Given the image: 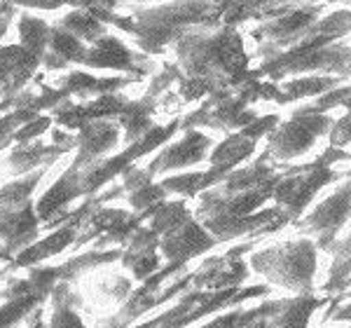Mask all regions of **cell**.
<instances>
[{"label": "cell", "mask_w": 351, "mask_h": 328, "mask_svg": "<svg viewBox=\"0 0 351 328\" xmlns=\"http://www.w3.org/2000/svg\"><path fill=\"white\" fill-rule=\"evenodd\" d=\"M82 167L71 162L66 167V172L56 178V183L49 185L45 190V195L36 202V213L40 218V223H61L71 213L68 207L73 202L82 200Z\"/></svg>", "instance_id": "1"}, {"label": "cell", "mask_w": 351, "mask_h": 328, "mask_svg": "<svg viewBox=\"0 0 351 328\" xmlns=\"http://www.w3.org/2000/svg\"><path fill=\"white\" fill-rule=\"evenodd\" d=\"M213 244H216V239L206 233V228H202L192 218L183 220V223L176 225L169 233L160 235L162 256L167 258V263H173L178 268H183L190 258L199 256L202 251L211 248Z\"/></svg>", "instance_id": "2"}, {"label": "cell", "mask_w": 351, "mask_h": 328, "mask_svg": "<svg viewBox=\"0 0 351 328\" xmlns=\"http://www.w3.org/2000/svg\"><path fill=\"white\" fill-rule=\"evenodd\" d=\"M122 141V132L115 120H89L75 134V162L77 167H92L94 162L108 157Z\"/></svg>", "instance_id": "3"}, {"label": "cell", "mask_w": 351, "mask_h": 328, "mask_svg": "<svg viewBox=\"0 0 351 328\" xmlns=\"http://www.w3.org/2000/svg\"><path fill=\"white\" fill-rule=\"evenodd\" d=\"M120 265L136 281H143L150 274H155L160 270V235L141 223L132 237L124 242Z\"/></svg>", "instance_id": "4"}, {"label": "cell", "mask_w": 351, "mask_h": 328, "mask_svg": "<svg viewBox=\"0 0 351 328\" xmlns=\"http://www.w3.org/2000/svg\"><path fill=\"white\" fill-rule=\"evenodd\" d=\"M208 145H211V139L208 137H204L199 132H185V137L180 139L178 143L164 148L160 155L150 162V167H145V172L155 178L157 174L176 172V169L197 164L204 160V152L208 150Z\"/></svg>", "instance_id": "5"}, {"label": "cell", "mask_w": 351, "mask_h": 328, "mask_svg": "<svg viewBox=\"0 0 351 328\" xmlns=\"http://www.w3.org/2000/svg\"><path fill=\"white\" fill-rule=\"evenodd\" d=\"M71 148H73V143H56L54 141V143L45 145L40 139H36V141H28V143L14 145L10 157L5 160V164L12 169L14 176H21V174L36 172V169H40V167H52V164Z\"/></svg>", "instance_id": "6"}, {"label": "cell", "mask_w": 351, "mask_h": 328, "mask_svg": "<svg viewBox=\"0 0 351 328\" xmlns=\"http://www.w3.org/2000/svg\"><path fill=\"white\" fill-rule=\"evenodd\" d=\"M120 180L122 195L129 200V204H132L136 213H145L167 197V190L162 188V183H155V178L145 169H136L134 164L122 174Z\"/></svg>", "instance_id": "7"}, {"label": "cell", "mask_w": 351, "mask_h": 328, "mask_svg": "<svg viewBox=\"0 0 351 328\" xmlns=\"http://www.w3.org/2000/svg\"><path fill=\"white\" fill-rule=\"evenodd\" d=\"M82 64L92 69H115V71H136L134 54L129 52L117 38H99L84 52Z\"/></svg>", "instance_id": "8"}, {"label": "cell", "mask_w": 351, "mask_h": 328, "mask_svg": "<svg viewBox=\"0 0 351 328\" xmlns=\"http://www.w3.org/2000/svg\"><path fill=\"white\" fill-rule=\"evenodd\" d=\"M49 167H40L36 172H28L16 176L14 180L5 183L0 188V211H16V209H24L33 204V192L38 190V185L43 183V178L47 176Z\"/></svg>", "instance_id": "9"}, {"label": "cell", "mask_w": 351, "mask_h": 328, "mask_svg": "<svg viewBox=\"0 0 351 328\" xmlns=\"http://www.w3.org/2000/svg\"><path fill=\"white\" fill-rule=\"evenodd\" d=\"M49 301H52V312H49V319L45 321V328H87L82 314L77 312L75 303H73L68 284L56 286Z\"/></svg>", "instance_id": "10"}, {"label": "cell", "mask_w": 351, "mask_h": 328, "mask_svg": "<svg viewBox=\"0 0 351 328\" xmlns=\"http://www.w3.org/2000/svg\"><path fill=\"white\" fill-rule=\"evenodd\" d=\"M45 305V298L38 293H24L16 298H3L0 303V328H14L21 326L24 321L36 312L38 307Z\"/></svg>", "instance_id": "11"}, {"label": "cell", "mask_w": 351, "mask_h": 328, "mask_svg": "<svg viewBox=\"0 0 351 328\" xmlns=\"http://www.w3.org/2000/svg\"><path fill=\"white\" fill-rule=\"evenodd\" d=\"M47 47H49L47 59H61V64H66V61H82L84 52H87V47H84L80 38L64 31L61 26H52Z\"/></svg>", "instance_id": "12"}, {"label": "cell", "mask_w": 351, "mask_h": 328, "mask_svg": "<svg viewBox=\"0 0 351 328\" xmlns=\"http://www.w3.org/2000/svg\"><path fill=\"white\" fill-rule=\"evenodd\" d=\"M56 26H61L64 31L73 33V36L80 38L82 43H94L104 36V24H101V21L84 8L71 12L66 19H61V24H56Z\"/></svg>", "instance_id": "13"}, {"label": "cell", "mask_w": 351, "mask_h": 328, "mask_svg": "<svg viewBox=\"0 0 351 328\" xmlns=\"http://www.w3.org/2000/svg\"><path fill=\"white\" fill-rule=\"evenodd\" d=\"M19 31H21L24 49H28L33 56L40 59L45 47H47V43H49V31H52V26H47L45 21L36 19V16H21Z\"/></svg>", "instance_id": "14"}, {"label": "cell", "mask_w": 351, "mask_h": 328, "mask_svg": "<svg viewBox=\"0 0 351 328\" xmlns=\"http://www.w3.org/2000/svg\"><path fill=\"white\" fill-rule=\"evenodd\" d=\"M14 3H21V5H36V8H59V5H80V8H94L99 5V0H14Z\"/></svg>", "instance_id": "15"}, {"label": "cell", "mask_w": 351, "mask_h": 328, "mask_svg": "<svg viewBox=\"0 0 351 328\" xmlns=\"http://www.w3.org/2000/svg\"><path fill=\"white\" fill-rule=\"evenodd\" d=\"M10 260V253H8V248H5L3 244H0V263H8Z\"/></svg>", "instance_id": "16"}, {"label": "cell", "mask_w": 351, "mask_h": 328, "mask_svg": "<svg viewBox=\"0 0 351 328\" xmlns=\"http://www.w3.org/2000/svg\"><path fill=\"white\" fill-rule=\"evenodd\" d=\"M0 284H3V272H0Z\"/></svg>", "instance_id": "17"}, {"label": "cell", "mask_w": 351, "mask_h": 328, "mask_svg": "<svg viewBox=\"0 0 351 328\" xmlns=\"http://www.w3.org/2000/svg\"><path fill=\"white\" fill-rule=\"evenodd\" d=\"M14 328H19V326H14Z\"/></svg>", "instance_id": "18"}]
</instances>
